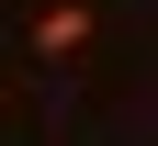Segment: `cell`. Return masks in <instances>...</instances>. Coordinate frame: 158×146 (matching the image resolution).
I'll list each match as a JSON object with an SVG mask.
<instances>
[{
    "mask_svg": "<svg viewBox=\"0 0 158 146\" xmlns=\"http://www.w3.org/2000/svg\"><path fill=\"white\" fill-rule=\"evenodd\" d=\"M79 45H90V0H45V11H34V56H45V68H68Z\"/></svg>",
    "mask_w": 158,
    "mask_h": 146,
    "instance_id": "1",
    "label": "cell"
}]
</instances>
